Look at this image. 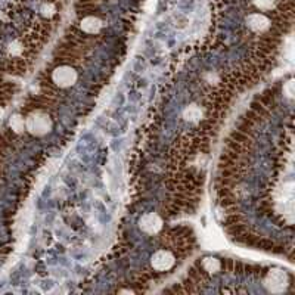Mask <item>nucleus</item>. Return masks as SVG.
Here are the masks:
<instances>
[{
    "mask_svg": "<svg viewBox=\"0 0 295 295\" xmlns=\"http://www.w3.org/2000/svg\"><path fill=\"white\" fill-rule=\"evenodd\" d=\"M26 130L33 136H44L52 130L51 117L41 111H33L26 118Z\"/></svg>",
    "mask_w": 295,
    "mask_h": 295,
    "instance_id": "obj_1",
    "label": "nucleus"
},
{
    "mask_svg": "<svg viewBox=\"0 0 295 295\" xmlns=\"http://www.w3.org/2000/svg\"><path fill=\"white\" fill-rule=\"evenodd\" d=\"M264 286L271 294H282L288 288V275L282 269H271L264 279Z\"/></svg>",
    "mask_w": 295,
    "mask_h": 295,
    "instance_id": "obj_2",
    "label": "nucleus"
},
{
    "mask_svg": "<svg viewBox=\"0 0 295 295\" xmlns=\"http://www.w3.org/2000/svg\"><path fill=\"white\" fill-rule=\"evenodd\" d=\"M52 80H53V83H55L58 87H61V89L71 87V86H74L76 81H77V71H76L73 66L61 65V66H58V68L53 70Z\"/></svg>",
    "mask_w": 295,
    "mask_h": 295,
    "instance_id": "obj_3",
    "label": "nucleus"
},
{
    "mask_svg": "<svg viewBox=\"0 0 295 295\" xmlns=\"http://www.w3.org/2000/svg\"><path fill=\"white\" fill-rule=\"evenodd\" d=\"M139 228L142 232L148 235H155L163 229V218L160 217L156 213H148L143 214L139 220Z\"/></svg>",
    "mask_w": 295,
    "mask_h": 295,
    "instance_id": "obj_4",
    "label": "nucleus"
},
{
    "mask_svg": "<svg viewBox=\"0 0 295 295\" xmlns=\"http://www.w3.org/2000/svg\"><path fill=\"white\" fill-rule=\"evenodd\" d=\"M176 263V258L174 256L167 251V249H161V251H156L152 258H151V264L155 270L158 271H166L170 270Z\"/></svg>",
    "mask_w": 295,
    "mask_h": 295,
    "instance_id": "obj_5",
    "label": "nucleus"
},
{
    "mask_svg": "<svg viewBox=\"0 0 295 295\" xmlns=\"http://www.w3.org/2000/svg\"><path fill=\"white\" fill-rule=\"evenodd\" d=\"M246 26L256 33H263L270 27V19L264 13H251L246 16Z\"/></svg>",
    "mask_w": 295,
    "mask_h": 295,
    "instance_id": "obj_6",
    "label": "nucleus"
},
{
    "mask_svg": "<svg viewBox=\"0 0 295 295\" xmlns=\"http://www.w3.org/2000/svg\"><path fill=\"white\" fill-rule=\"evenodd\" d=\"M102 21L98 16H86L80 22V28L86 34H98L102 30Z\"/></svg>",
    "mask_w": 295,
    "mask_h": 295,
    "instance_id": "obj_7",
    "label": "nucleus"
},
{
    "mask_svg": "<svg viewBox=\"0 0 295 295\" xmlns=\"http://www.w3.org/2000/svg\"><path fill=\"white\" fill-rule=\"evenodd\" d=\"M183 118L186 120V121H191V123H196V121H199L201 118H202V109L198 106V105H189V106H186L185 108V111H183Z\"/></svg>",
    "mask_w": 295,
    "mask_h": 295,
    "instance_id": "obj_8",
    "label": "nucleus"
},
{
    "mask_svg": "<svg viewBox=\"0 0 295 295\" xmlns=\"http://www.w3.org/2000/svg\"><path fill=\"white\" fill-rule=\"evenodd\" d=\"M9 126L15 133H22L26 130V118L19 114H13L9 120Z\"/></svg>",
    "mask_w": 295,
    "mask_h": 295,
    "instance_id": "obj_9",
    "label": "nucleus"
},
{
    "mask_svg": "<svg viewBox=\"0 0 295 295\" xmlns=\"http://www.w3.org/2000/svg\"><path fill=\"white\" fill-rule=\"evenodd\" d=\"M202 266H204V269L207 271H210V273H217L218 270H220V261H218L216 257H207L204 258V261H202Z\"/></svg>",
    "mask_w": 295,
    "mask_h": 295,
    "instance_id": "obj_10",
    "label": "nucleus"
},
{
    "mask_svg": "<svg viewBox=\"0 0 295 295\" xmlns=\"http://www.w3.org/2000/svg\"><path fill=\"white\" fill-rule=\"evenodd\" d=\"M253 3L260 11H269L275 6V0H253Z\"/></svg>",
    "mask_w": 295,
    "mask_h": 295,
    "instance_id": "obj_11",
    "label": "nucleus"
},
{
    "mask_svg": "<svg viewBox=\"0 0 295 295\" xmlns=\"http://www.w3.org/2000/svg\"><path fill=\"white\" fill-rule=\"evenodd\" d=\"M283 93L286 95L288 99H292L295 95V89H294V80H289L285 86H283Z\"/></svg>",
    "mask_w": 295,
    "mask_h": 295,
    "instance_id": "obj_12",
    "label": "nucleus"
},
{
    "mask_svg": "<svg viewBox=\"0 0 295 295\" xmlns=\"http://www.w3.org/2000/svg\"><path fill=\"white\" fill-rule=\"evenodd\" d=\"M21 52H22V48H21V44L18 41H13L12 44L9 46V53L11 55H19Z\"/></svg>",
    "mask_w": 295,
    "mask_h": 295,
    "instance_id": "obj_13",
    "label": "nucleus"
},
{
    "mask_svg": "<svg viewBox=\"0 0 295 295\" xmlns=\"http://www.w3.org/2000/svg\"><path fill=\"white\" fill-rule=\"evenodd\" d=\"M41 13H43V16H52L53 13H55V8H53V5H44L43 8H41Z\"/></svg>",
    "mask_w": 295,
    "mask_h": 295,
    "instance_id": "obj_14",
    "label": "nucleus"
},
{
    "mask_svg": "<svg viewBox=\"0 0 295 295\" xmlns=\"http://www.w3.org/2000/svg\"><path fill=\"white\" fill-rule=\"evenodd\" d=\"M120 294H133L131 289H126V291H120Z\"/></svg>",
    "mask_w": 295,
    "mask_h": 295,
    "instance_id": "obj_15",
    "label": "nucleus"
}]
</instances>
